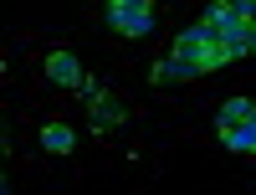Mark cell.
<instances>
[{
	"mask_svg": "<svg viewBox=\"0 0 256 195\" xmlns=\"http://www.w3.org/2000/svg\"><path fill=\"white\" fill-rule=\"evenodd\" d=\"M174 67H180V77H205V72H220L226 62H236L241 52L230 47V41L210 26V21H200V26H190V31H180V41H174Z\"/></svg>",
	"mask_w": 256,
	"mask_h": 195,
	"instance_id": "obj_1",
	"label": "cell"
},
{
	"mask_svg": "<svg viewBox=\"0 0 256 195\" xmlns=\"http://www.w3.org/2000/svg\"><path fill=\"white\" fill-rule=\"evenodd\" d=\"M251 16H256V0H216V6L205 11V21H210V26H216L241 57H246V41H241V36H246V26H251Z\"/></svg>",
	"mask_w": 256,
	"mask_h": 195,
	"instance_id": "obj_2",
	"label": "cell"
},
{
	"mask_svg": "<svg viewBox=\"0 0 256 195\" xmlns=\"http://www.w3.org/2000/svg\"><path fill=\"white\" fill-rule=\"evenodd\" d=\"M108 31L118 36H148L154 31V0H108Z\"/></svg>",
	"mask_w": 256,
	"mask_h": 195,
	"instance_id": "obj_3",
	"label": "cell"
},
{
	"mask_svg": "<svg viewBox=\"0 0 256 195\" xmlns=\"http://www.w3.org/2000/svg\"><path fill=\"white\" fill-rule=\"evenodd\" d=\"M82 93H88V103H92V128H98V134L128 123V103H123L113 88H98V82L88 77V82H82Z\"/></svg>",
	"mask_w": 256,
	"mask_h": 195,
	"instance_id": "obj_4",
	"label": "cell"
},
{
	"mask_svg": "<svg viewBox=\"0 0 256 195\" xmlns=\"http://www.w3.org/2000/svg\"><path fill=\"white\" fill-rule=\"evenodd\" d=\"M46 77L56 82V88H77V93H82V82H88V77H82V62L72 52H52L46 57Z\"/></svg>",
	"mask_w": 256,
	"mask_h": 195,
	"instance_id": "obj_5",
	"label": "cell"
},
{
	"mask_svg": "<svg viewBox=\"0 0 256 195\" xmlns=\"http://www.w3.org/2000/svg\"><path fill=\"white\" fill-rule=\"evenodd\" d=\"M220 144L226 149H236V154H256V113L241 118V123H230V128H216Z\"/></svg>",
	"mask_w": 256,
	"mask_h": 195,
	"instance_id": "obj_6",
	"label": "cell"
},
{
	"mask_svg": "<svg viewBox=\"0 0 256 195\" xmlns=\"http://www.w3.org/2000/svg\"><path fill=\"white\" fill-rule=\"evenodd\" d=\"M41 144H46L52 154H72V128L67 123H46L41 128Z\"/></svg>",
	"mask_w": 256,
	"mask_h": 195,
	"instance_id": "obj_7",
	"label": "cell"
},
{
	"mask_svg": "<svg viewBox=\"0 0 256 195\" xmlns=\"http://www.w3.org/2000/svg\"><path fill=\"white\" fill-rule=\"evenodd\" d=\"M180 77V67H174V57H164V62H154V82H174Z\"/></svg>",
	"mask_w": 256,
	"mask_h": 195,
	"instance_id": "obj_8",
	"label": "cell"
},
{
	"mask_svg": "<svg viewBox=\"0 0 256 195\" xmlns=\"http://www.w3.org/2000/svg\"><path fill=\"white\" fill-rule=\"evenodd\" d=\"M241 41H246V52H256V16H251V26H246V36H241Z\"/></svg>",
	"mask_w": 256,
	"mask_h": 195,
	"instance_id": "obj_9",
	"label": "cell"
}]
</instances>
